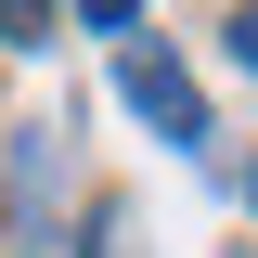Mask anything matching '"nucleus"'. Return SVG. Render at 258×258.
<instances>
[{
    "mask_svg": "<svg viewBox=\"0 0 258 258\" xmlns=\"http://www.w3.org/2000/svg\"><path fill=\"white\" fill-rule=\"evenodd\" d=\"M220 52H232V64L258 78V0H232V13H220Z\"/></svg>",
    "mask_w": 258,
    "mask_h": 258,
    "instance_id": "nucleus-3",
    "label": "nucleus"
},
{
    "mask_svg": "<svg viewBox=\"0 0 258 258\" xmlns=\"http://www.w3.org/2000/svg\"><path fill=\"white\" fill-rule=\"evenodd\" d=\"M116 91H129V116L155 129L168 155H207V103H194V78H181V52H168L155 26H142V39H116Z\"/></svg>",
    "mask_w": 258,
    "mask_h": 258,
    "instance_id": "nucleus-1",
    "label": "nucleus"
},
{
    "mask_svg": "<svg viewBox=\"0 0 258 258\" xmlns=\"http://www.w3.org/2000/svg\"><path fill=\"white\" fill-rule=\"evenodd\" d=\"M245 207H258V155H245Z\"/></svg>",
    "mask_w": 258,
    "mask_h": 258,
    "instance_id": "nucleus-4",
    "label": "nucleus"
},
{
    "mask_svg": "<svg viewBox=\"0 0 258 258\" xmlns=\"http://www.w3.org/2000/svg\"><path fill=\"white\" fill-rule=\"evenodd\" d=\"M91 258H142V220L129 207H91Z\"/></svg>",
    "mask_w": 258,
    "mask_h": 258,
    "instance_id": "nucleus-2",
    "label": "nucleus"
}]
</instances>
